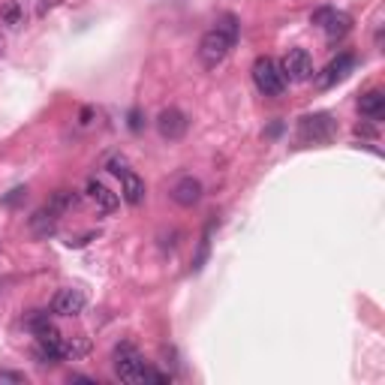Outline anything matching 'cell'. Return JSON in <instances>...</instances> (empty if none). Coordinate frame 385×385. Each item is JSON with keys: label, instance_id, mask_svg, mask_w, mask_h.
Segmentation results:
<instances>
[{"label": "cell", "instance_id": "obj_10", "mask_svg": "<svg viewBox=\"0 0 385 385\" xmlns=\"http://www.w3.org/2000/svg\"><path fill=\"white\" fill-rule=\"evenodd\" d=\"M24 325L33 331V337H37V340H46V343L64 340V334L57 331V325L48 319V313H33V316H28V322H24Z\"/></svg>", "mask_w": 385, "mask_h": 385}, {"label": "cell", "instance_id": "obj_21", "mask_svg": "<svg viewBox=\"0 0 385 385\" xmlns=\"http://www.w3.org/2000/svg\"><path fill=\"white\" fill-rule=\"evenodd\" d=\"M109 172L111 174H124L127 172V160H124V156H115V160L109 163Z\"/></svg>", "mask_w": 385, "mask_h": 385}, {"label": "cell", "instance_id": "obj_6", "mask_svg": "<svg viewBox=\"0 0 385 385\" xmlns=\"http://www.w3.org/2000/svg\"><path fill=\"white\" fill-rule=\"evenodd\" d=\"M187 127H190V120L181 109H163L160 115H156V129H160V136L165 142H178V138H183Z\"/></svg>", "mask_w": 385, "mask_h": 385}, {"label": "cell", "instance_id": "obj_17", "mask_svg": "<svg viewBox=\"0 0 385 385\" xmlns=\"http://www.w3.org/2000/svg\"><path fill=\"white\" fill-rule=\"evenodd\" d=\"M208 253H211V226L205 229L202 241H199V253H196V259H192V271H202L205 259H208Z\"/></svg>", "mask_w": 385, "mask_h": 385}, {"label": "cell", "instance_id": "obj_16", "mask_svg": "<svg viewBox=\"0 0 385 385\" xmlns=\"http://www.w3.org/2000/svg\"><path fill=\"white\" fill-rule=\"evenodd\" d=\"M322 28H325V33H328V39L334 42V39H343L346 33L352 30V19H349L346 12H337V10H334V12H331V19H328L325 24H322Z\"/></svg>", "mask_w": 385, "mask_h": 385}, {"label": "cell", "instance_id": "obj_19", "mask_svg": "<svg viewBox=\"0 0 385 385\" xmlns=\"http://www.w3.org/2000/svg\"><path fill=\"white\" fill-rule=\"evenodd\" d=\"M331 12H334V10H331V6H319V10H313V15H310V24H319V28H322V24H325V21L331 19Z\"/></svg>", "mask_w": 385, "mask_h": 385}, {"label": "cell", "instance_id": "obj_7", "mask_svg": "<svg viewBox=\"0 0 385 385\" xmlns=\"http://www.w3.org/2000/svg\"><path fill=\"white\" fill-rule=\"evenodd\" d=\"M84 292L82 289H60V292L51 298V313L57 316H78L84 310Z\"/></svg>", "mask_w": 385, "mask_h": 385}, {"label": "cell", "instance_id": "obj_9", "mask_svg": "<svg viewBox=\"0 0 385 385\" xmlns=\"http://www.w3.org/2000/svg\"><path fill=\"white\" fill-rule=\"evenodd\" d=\"M199 199H202V181L192 178V174H183V178L172 187V202L181 205V208L199 205Z\"/></svg>", "mask_w": 385, "mask_h": 385}, {"label": "cell", "instance_id": "obj_24", "mask_svg": "<svg viewBox=\"0 0 385 385\" xmlns=\"http://www.w3.org/2000/svg\"><path fill=\"white\" fill-rule=\"evenodd\" d=\"M57 3V0H46V3H39V15H46L48 10H51V6H55Z\"/></svg>", "mask_w": 385, "mask_h": 385}, {"label": "cell", "instance_id": "obj_5", "mask_svg": "<svg viewBox=\"0 0 385 385\" xmlns=\"http://www.w3.org/2000/svg\"><path fill=\"white\" fill-rule=\"evenodd\" d=\"M280 69H283V78L286 82H310L313 78V57L307 55L304 48H292L289 55L283 57V64H280Z\"/></svg>", "mask_w": 385, "mask_h": 385}, {"label": "cell", "instance_id": "obj_3", "mask_svg": "<svg viewBox=\"0 0 385 385\" xmlns=\"http://www.w3.org/2000/svg\"><path fill=\"white\" fill-rule=\"evenodd\" d=\"M115 373H118V379H124V382H145L147 379V364H145V358L138 355V349L136 346H118L115 349Z\"/></svg>", "mask_w": 385, "mask_h": 385}, {"label": "cell", "instance_id": "obj_11", "mask_svg": "<svg viewBox=\"0 0 385 385\" xmlns=\"http://www.w3.org/2000/svg\"><path fill=\"white\" fill-rule=\"evenodd\" d=\"M120 196H124V202L127 205H133V208H138L145 202V181L138 178L136 172H124L120 174Z\"/></svg>", "mask_w": 385, "mask_h": 385}, {"label": "cell", "instance_id": "obj_14", "mask_svg": "<svg viewBox=\"0 0 385 385\" xmlns=\"http://www.w3.org/2000/svg\"><path fill=\"white\" fill-rule=\"evenodd\" d=\"M87 192H91V199L102 208V211H115V208L120 205L118 192H111L106 183H100V181H91V183H87Z\"/></svg>", "mask_w": 385, "mask_h": 385}, {"label": "cell", "instance_id": "obj_18", "mask_svg": "<svg viewBox=\"0 0 385 385\" xmlns=\"http://www.w3.org/2000/svg\"><path fill=\"white\" fill-rule=\"evenodd\" d=\"M3 382H15V385H24L28 382V376L19 373V370H0V385Z\"/></svg>", "mask_w": 385, "mask_h": 385}, {"label": "cell", "instance_id": "obj_1", "mask_svg": "<svg viewBox=\"0 0 385 385\" xmlns=\"http://www.w3.org/2000/svg\"><path fill=\"white\" fill-rule=\"evenodd\" d=\"M235 42H238V19L226 12L217 19L214 28L199 39V60H202V66H208V69L220 66L223 60L229 57V51L235 48Z\"/></svg>", "mask_w": 385, "mask_h": 385}, {"label": "cell", "instance_id": "obj_25", "mask_svg": "<svg viewBox=\"0 0 385 385\" xmlns=\"http://www.w3.org/2000/svg\"><path fill=\"white\" fill-rule=\"evenodd\" d=\"M3 46H6V39H3V37H0V55H3Z\"/></svg>", "mask_w": 385, "mask_h": 385}, {"label": "cell", "instance_id": "obj_13", "mask_svg": "<svg viewBox=\"0 0 385 385\" xmlns=\"http://www.w3.org/2000/svg\"><path fill=\"white\" fill-rule=\"evenodd\" d=\"M33 358H37L39 364H60L66 358V343H64V340H55V343L37 340V346H33Z\"/></svg>", "mask_w": 385, "mask_h": 385}, {"label": "cell", "instance_id": "obj_2", "mask_svg": "<svg viewBox=\"0 0 385 385\" xmlns=\"http://www.w3.org/2000/svg\"><path fill=\"white\" fill-rule=\"evenodd\" d=\"M253 84L262 96H280L286 91V78H283V69H280L277 60L271 57H256L253 64Z\"/></svg>", "mask_w": 385, "mask_h": 385}, {"label": "cell", "instance_id": "obj_23", "mask_svg": "<svg viewBox=\"0 0 385 385\" xmlns=\"http://www.w3.org/2000/svg\"><path fill=\"white\" fill-rule=\"evenodd\" d=\"M69 382H96V379H91V376H82V373H73V376H69Z\"/></svg>", "mask_w": 385, "mask_h": 385}, {"label": "cell", "instance_id": "obj_4", "mask_svg": "<svg viewBox=\"0 0 385 385\" xmlns=\"http://www.w3.org/2000/svg\"><path fill=\"white\" fill-rule=\"evenodd\" d=\"M337 133V120L319 111V115H304L298 120V138L301 142H331Z\"/></svg>", "mask_w": 385, "mask_h": 385}, {"label": "cell", "instance_id": "obj_22", "mask_svg": "<svg viewBox=\"0 0 385 385\" xmlns=\"http://www.w3.org/2000/svg\"><path fill=\"white\" fill-rule=\"evenodd\" d=\"M129 129H133V133H142V115H138L136 109L129 111Z\"/></svg>", "mask_w": 385, "mask_h": 385}, {"label": "cell", "instance_id": "obj_20", "mask_svg": "<svg viewBox=\"0 0 385 385\" xmlns=\"http://www.w3.org/2000/svg\"><path fill=\"white\" fill-rule=\"evenodd\" d=\"M24 196H28V190H24V187H15L10 196H3V205H15V202H19V199H24Z\"/></svg>", "mask_w": 385, "mask_h": 385}, {"label": "cell", "instance_id": "obj_8", "mask_svg": "<svg viewBox=\"0 0 385 385\" xmlns=\"http://www.w3.org/2000/svg\"><path fill=\"white\" fill-rule=\"evenodd\" d=\"M352 66H355V57L349 55V51H343V55H337V57L331 60V64H328L325 69H322V75L316 78V87H319V91H328L331 84H337L340 78H346V75H349V69H352Z\"/></svg>", "mask_w": 385, "mask_h": 385}, {"label": "cell", "instance_id": "obj_15", "mask_svg": "<svg viewBox=\"0 0 385 385\" xmlns=\"http://www.w3.org/2000/svg\"><path fill=\"white\" fill-rule=\"evenodd\" d=\"M0 21H3L6 28L19 30V28H24V21H28V12H24V6L19 0H6V3L0 6Z\"/></svg>", "mask_w": 385, "mask_h": 385}, {"label": "cell", "instance_id": "obj_12", "mask_svg": "<svg viewBox=\"0 0 385 385\" xmlns=\"http://www.w3.org/2000/svg\"><path fill=\"white\" fill-rule=\"evenodd\" d=\"M358 111L370 120H382L385 118V93L382 91H367L358 96Z\"/></svg>", "mask_w": 385, "mask_h": 385}]
</instances>
